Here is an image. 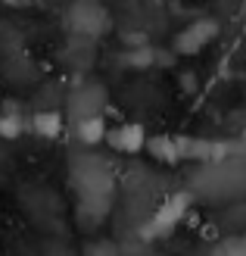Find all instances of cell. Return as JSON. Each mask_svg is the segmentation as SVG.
<instances>
[{
    "instance_id": "cell-1",
    "label": "cell",
    "mask_w": 246,
    "mask_h": 256,
    "mask_svg": "<svg viewBox=\"0 0 246 256\" xmlns=\"http://www.w3.org/2000/svg\"><path fill=\"white\" fill-rule=\"evenodd\" d=\"M218 38V22L215 19H197L187 28H181L175 34V54L181 56H197L203 47H209Z\"/></svg>"
},
{
    "instance_id": "cell-2",
    "label": "cell",
    "mask_w": 246,
    "mask_h": 256,
    "mask_svg": "<svg viewBox=\"0 0 246 256\" xmlns=\"http://www.w3.org/2000/svg\"><path fill=\"white\" fill-rule=\"evenodd\" d=\"M187 206H190V197H187V194H175V197H168L162 206L153 212V219L147 222L144 238H165L168 232H175V225L184 219Z\"/></svg>"
},
{
    "instance_id": "cell-3",
    "label": "cell",
    "mask_w": 246,
    "mask_h": 256,
    "mask_svg": "<svg viewBox=\"0 0 246 256\" xmlns=\"http://www.w3.org/2000/svg\"><path fill=\"white\" fill-rule=\"evenodd\" d=\"M106 140L119 150V153H140L147 150V132L144 125H119L106 134Z\"/></svg>"
},
{
    "instance_id": "cell-4",
    "label": "cell",
    "mask_w": 246,
    "mask_h": 256,
    "mask_svg": "<svg viewBox=\"0 0 246 256\" xmlns=\"http://www.w3.org/2000/svg\"><path fill=\"white\" fill-rule=\"evenodd\" d=\"M75 25H78L84 34H97L100 28L109 25L106 10H103L97 0H78V6H75Z\"/></svg>"
},
{
    "instance_id": "cell-5",
    "label": "cell",
    "mask_w": 246,
    "mask_h": 256,
    "mask_svg": "<svg viewBox=\"0 0 246 256\" xmlns=\"http://www.w3.org/2000/svg\"><path fill=\"white\" fill-rule=\"evenodd\" d=\"M75 134H78L81 144L94 147V144H100V140H106L109 128H106V122H103V116H90V119H78V122H75Z\"/></svg>"
},
{
    "instance_id": "cell-6",
    "label": "cell",
    "mask_w": 246,
    "mask_h": 256,
    "mask_svg": "<svg viewBox=\"0 0 246 256\" xmlns=\"http://www.w3.org/2000/svg\"><path fill=\"white\" fill-rule=\"evenodd\" d=\"M147 150H150V156H153V160H159V162H178V160H181L178 138H168V134L147 138Z\"/></svg>"
},
{
    "instance_id": "cell-7",
    "label": "cell",
    "mask_w": 246,
    "mask_h": 256,
    "mask_svg": "<svg viewBox=\"0 0 246 256\" xmlns=\"http://www.w3.org/2000/svg\"><path fill=\"white\" fill-rule=\"evenodd\" d=\"M31 125H34V132L41 134V138H47V140H53V138H59V134H62V116H59L56 110L37 112V116L31 119Z\"/></svg>"
},
{
    "instance_id": "cell-8",
    "label": "cell",
    "mask_w": 246,
    "mask_h": 256,
    "mask_svg": "<svg viewBox=\"0 0 246 256\" xmlns=\"http://www.w3.org/2000/svg\"><path fill=\"white\" fill-rule=\"evenodd\" d=\"M19 132H22V122H16V119H0V134H3V138H19Z\"/></svg>"
},
{
    "instance_id": "cell-9",
    "label": "cell",
    "mask_w": 246,
    "mask_h": 256,
    "mask_svg": "<svg viewBox=\"0 0 246 256\" xmlns=\"http://www.w3.org/2000/svg\"><path fill=\"white\" fill-rule=\"evenodd\" d=\"M225 256H246V238H240V240H234V244H228V250H225Z\"/></svg>"
},
{
    "instance_id": "cell-10",
    "label": "cell",
    "mask_w": 246,
    "mask_h": 256,
    "mask_svg": "<svg viewBox=\"0 0 246 256\" xmlns=\"http://www.w3.org/2000/svg\"><path fill=\"white\" fill-rule=\"evenodd\" d=\"M240 16H243V22H246V0L240 4Z\"/></svg>"
},
{
    "instance_id": "cell-11",
    "label": "cell",
    "mask_w": 246,
    "mask_h": 256,
    "mask_svg": "<svg viewBox=\"0 0 246 256\" xmlns=\"http://www.w3.org/2000/svg\"><path fill=\"white\" fill-rule=\"evenodd\" d=\"M243 147H246V132H243Z\"/></svg>"
}]
</instances>
